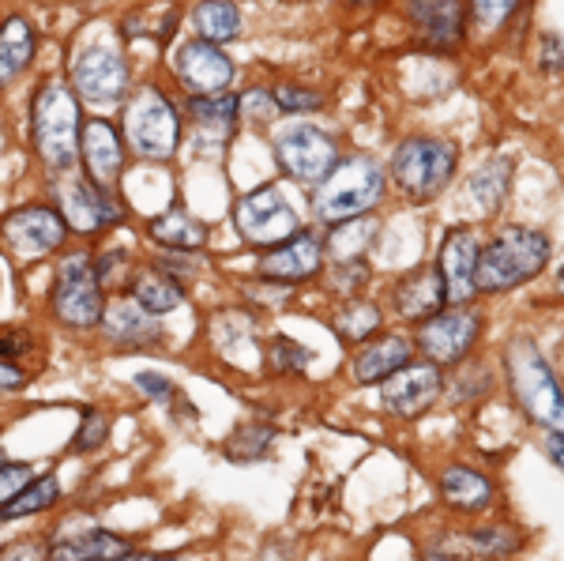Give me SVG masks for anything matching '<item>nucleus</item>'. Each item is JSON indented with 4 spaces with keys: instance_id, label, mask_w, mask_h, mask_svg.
<instances>
[{
    "instance_id": "c9c22d12",
    "label": "nucleus",
    "mask_w": 564,
    "mask_h": 561,
    "mask_svg": "<svg viewBox=\"0 0 564 561\" xmlns=\"http://www.w3.org/2000/svg\"><path fill=\"white\" fill-rule=\"evenodd\" d=\"M135 392L140 396H148L151 403H170V400H177V388L174 381H166L162 374H135Z\"/></svg>"
},
{
    "instance_id": "f03ea898",
    "label": "nucleus",
    "mask_w": 564,
    "mask_h": 561,
    "mask_svg": "<svg viewBox=\"0 0 564 561\" xmlns=\"http://www.w3.org/2000/svg\"><path fill=\"white\" fill-rule=\"evenodd\" d=\"M34 148H39L42 162L50 170H68L79 155V106L68 84L50 79L39 98H34L31 114Z\"/></svg>"
},
{
    "instance_id": "ddd939ff",
    "label": "nucleus",
    "mask_w": 564,
    "mask_h": 561,
    "mask_svg": "<svg viewBox=\"0 0 564 561\" xmlns=\"http://www.w3.org/2000/svg\"><path fill=\"white\" fill-rule=\"evenodd\" d=\"M174 72L193 95H218L230 87L234 65L218 45L212 42H185L174 53Z\"/></svg>"
},
{
    "instance_id": "2f4dec72",
    "label": "nucleus",
    "mask_w": 564,
    "mask_h": 561,
    "mask_svg": "<svg viewBox=\"0 0 564 561\" xmlns=\"http://www.w3.org/2000/svg\"><path fill=\"white\" fill-rule=\"evenodd\" d=\"M505 185H508V166L505 162H497V166H489L486 174H478L470 181V193H475V201L481 204V212H494L500 204V196H505Z\"/></svg>"
},
{
    "instance_id": "473e14b6",
    "label": "nucleus",
    "mask_w": 564,
    "mask_h": 561,
    "mask_svg": "<svg viewBox=\"0 0 564 561\" xmlns=\"http://www.w3.org/2000/svg\"><path fill=\"white\" fill-rule=\"evenodd\" d=\"M106 433H109V419L102 411H95V407H90V411H84V422H79L72 449H76V452H95L106 441Z\"/></svg>"
},
{
    "instance_id": "4be33fe9",
    "label": "nucleus",
    "mask_w": 564,
    "mask_h": 561,
    "mask_svg": "<svg viewBox=\"0 0 564 561\" xmlns=\"http://www.w3.org/2000/svg\"><path fill=\"white\" fill-rule=\"evenodd\" d=\"M411 20L422 26V34L433 45H456L463 34L459 0H406Z\"/></svg>"
},
{
    "instance_id": "e433bc0d",
    "label": "nucleus",
    "mask_w": 564,
    "mask_h": 561,
    "mask_svg": "<svg viewBox=\"0 0 564 561\" xmlns=\"http://www.w3.org/2000/svg\"><path fill=\"white\" fill-rule=\"evenodd\" d=\"M520 4V0H475V20L481 31H494L512 15V8Z\"/></svg>"
},
{
    "instance_id": "b1692460",
    "label": "nucleus",
    "mask_w": 564,
    "mask_h": 561,
    "mask_svg": "<svg viewBox=\"0 0 564 561\" xmlns=\"http://www.w3.org/2000/svg\"><path fill=\"white\" fill-rule=\"evenodd\" d=\"M132 302L143 305L151 316H166L185 302V287H181L174 276H166V271L151 268L132 279Z\"/></svg>"
},
{
    "instance_id": "a878e982",
    "label": "nucleus",
    "mask_w": 564,
    "mask_h": 561,
    "mask_svg": "<svg viewBox=\"0 0 564 561\" xmlns=\"http://www.w3.org/2000/svg\"><path fill=\"white\" fill-rule=\"evenodd\" d=\"M372 238H377V219H369V215L343 219L327 234V252H332V260H339V265H358L361 252L372 246Z\"/></svg>"
},
{
    "instance_id": "f3484780",
    "label": "nucleus",
    "mask_w": 564,
    "mask_h": 561,
    "mask_svg": "<svg viewBox=\"0 0 564 561\" xmlns=\"http://www.w3.org/2000/svg\"><path fill=\"white\" fill-rule=\"evenodd\" d=\"M324 265V249L313 234H294V238L271 246L268 257L260 260V271L275 283H305Z\"/></svg>"
},
{
    "instance_id": "0eeeda50",
    "label": "nucleus",
    "mask_w": 564,
    "mask_h": 561,
    "mask_svg": "<svg viewBox=\"0 0 564 561\" xmlns=\"http://www.w3.org/2000/svg\"><path fill=\"white\" fill-rule=\"evenodd\" d=\"M391 174L411 196H436L456 174V143L414 136L391 155Z\"/></svg>"
},
{
    "instance_id": "a19ab883",
    "label": "nucleus",
    "mask_w": 564,
    "mask_h": 561,
    "mask_svg": "<svg viewBox=\"0 0 564 561\" xmlns=\"http://www.w3.org/2000/svg\"><path fill=\"white\" fill-rule=\"evenodd\" d=\"M271 103H275V98H271V90H249L245 98H238L241 114L257 117V121H263V117H271L279 110V106H271Z\"/></svg>"
},
{
    "instance_id": "423d86ee",
    "label": "nucleus",
    "mask_w": 564,
    "mask_h": 561,
    "mask_svg": "<svg viewBox=\"0 0 564 561\" xmlns=\"http://www.w3.org/2000/svg\"><path fill=\"white\" fill-rule=\"evenodd\" d=\"M177 110L159 87H143L124 110V136L140 159H170L177 151Z\"/></svg>"
},
{
    "instance_id": "bb28decb",
    "label": "nucleus",
    "mask_w": 564,
    "mask_h": 561,
    "mask_svg": "<svg viewBox=\"0 0 564 561\" xmlns=\"http://www.w3.org/2000/svg\"><path fill=\"white\" fill-rule=\"evenodd\" d=\"M196 31L204 34V42L223 45L241 34V12L234 0H199L196 4Z\"/></svg>"
},
{
    "instance_id": "9d476101",
    "label": "nucleus",
    "mask_w": 564,
    "mask_h": 561,
    "mask_svg": "<svg viewBox=\"0 0 564 561\" xmlns=\"http://www.w3.org/2000/svg\"><path fill=\"white\" fill-rule=\"evenodd\" d=\"M275 155L294 181L321 185L335 170V140L316 125H286L275 132Z\"/></svg>"
},
{
    "instance_id": "37998d69",
    "label": "nucleus",
    "mask_w": 564,
    "mask_h": 561,
    "mask_svg": "<svg viewBox=\"0 0 564 561\" xmlns=\"http://www.w3.org/2000/svg\"><path fill=\"white\" fill-rule=\"evenodd\" d=\"M26 350H31V336H23V332H0V355L20 362Z\"/></svg>"
},
{
    "instance_id": "412c9836",
    "label": "nucleus",
    "mask_w": 564,
    "mask_h": 561,
    "mask_svg": "<svg viewBox=\"0 0 564 561\" xmlns=\"http://www.w3.org/2000/svg\"><path fill=\"white\" fill-rule=\"evenodd\" d=\"M411 362V343L403 336H380L366 343L354 358V381L358 385H377V381H388L395 369H403Z\"/></svg>"
},
{
    "instance_id": "79ce46f5",
    "label": "nucleus",
    "mask_w": 564,
    "mask_h": 561,
    "mask_svg": "<svg viewBox=\"0 0 564 561\" xmlns=\"http://www.w3.org/2000/svg\"><path fill=\"white\" fill-rule=\"evenodd\" d=\"M26 377H31V374H23L20 362L8 358V355H0V392H15V388H23Z\"/></svg>"
},
{
    "instance_id": "c03bdc74",
    "label": "nucleus",
    "mask_w": 564,
    "mask_h": 561,
    "mask_svg": "<svg viewBox=\"0 0 564 561\" xmlns=\"http://www.w3.org/2000/svg\"><path fill=\"white\" fill-rule=\"evenodd\" d=\"M545 449H550L553 464H557V467H561V472H564V430H557V433H550V438H545Z\"/></svg>"
},
{
    "instance_id": "c756f323",
    "label": "nucleus",
    "mask_w": 564,
    "mask_h": 561,
    "mask_svg": "<svg viewBox=\"0 0 564 561\" xmlns=\"http://www.w3.org/2000/svg\"><path fill=\"white\" fill-rule=\"evenodd\" d=\"M61 497V483L57 475H34L31 483L23 486L20 494L12 497V501L0 509V517L4 520H15V517H34V513H45L50 505H57Z\"/></svg>"
},
{
    "instance_id": "20e7f679",
    "label": "nucleus",
    "mask_w": 564,
    "mask_h": 561,
    "mask_svg": "<svg viewBox=\"0 0 564 561\" xmlns=\"http://www.w3.org/2000/svg\"><path fill=\"white\" fill-rule=\"evenodd\" d=\"M53 313L68 328H98L106 313L102 279L90 260V252H68L57 265V283H53Z\"/></svg>"
},
{
    "instance_id": "6e6552de",
    "label": "nucleus",
    "mask_w": 564,
    "mask_h": 561,
    "mask_svg": "<svg viewBox=\"0 0 564 561\" xmlns=\"http://www.w3.org/2000/svg\"><path fill=\"white\" fill-rule=\"evenodd\" d=\"M234 226L245 241L252 246H279V241L302 234V223H297L294 204L286 201L279 185H263L257 193L241 196L238 207H234Z\"/></svg>"
},
{
    "instance_id": "f8f14e48",
    "label": "nucleus",
    "mask_w": 564,
    "mask_h": 561,
    "mask_svg": "<svg viewBox=\"0 0 564 561\" xmlns=\"http://www.w3.org/2000/svg\"><path fill=\"white\" fill-rule=\"evenodd\" d=\"M65 230H68L65 219H61V212H53V207H20V212H12L4 219V226H0L4 246L20 260L50 257L53 249H61Z\"/></svg>"
},
{
    "instance_id": "4468645a",
    "label": "nucleus",
    "mask_w": 564,
    "mask_h": 561,
    "mask_svg": "<svg viewBox=\"0 0 564 561\" xmlns=\"http://www.w3.org/2000/svg\"><path fill=\"white\" fill-rule=\"evenodd\" d=\"M478 257H481V246H478V234L475 230H452L444 238V249H441V279H444V294L448 302H470L478 294L475 287V271H478Z\"/></svg>"
},
{
    "instance_id": "1a4fd4ad",
    "label": "nucleus",
    "mask_w": 564,
    "mask_h": 561,
    "mask_svg": "<svg viewBox=\"0 0 564 561\" xmlns=\"http://www.w3.org/2000/svg\"><path fill=\"white\" fill-rule=\"evenodd\" d=\"M72 84H76L79 98L95 106V110H113V106H121L124 90H129V65H124L117 45L90 42L76 57Z\"/></svg>"
},
{
    "instance_id": "f257e3e1",
    "label": "nucleus",
    "mask_w": 564,
    "mask_h": 561,
    "mask_svg": "<svg viewBox=\"0 0 564 561\" xmlns=\"http://www.w3.org/2000/svg\"><path fill=\"white\" fill-rule=\"evenodd\" d=\"M550 260V238L531 226H512V230H500L478 257L475 287L478 291H512L523 287L527 279H534Z\"/></svg>"
},
{
    "instance_id": "72a5a7b5",
    "label": "nucleus",
    "mask_w": 564,
    "mask_h": 561,
    "mask_svg": "<svg viewBox=\"0 0 564 561\" xmlns=\"http://www.w3.org/2000/svg\"><path fill=\"white\" fill-rule=\"evenodd\" d=\"M271 438H275V433L271 430H238V438L230 441V445H226V452H230L234 460H257V456H263V449L271 445Z\"/></svg>"
},
{
    "instance_id": "a211bd4d",
    "label": "nucleus",
    "mask_w": 564,
    "mask_h": 561,
    "mask_svg": "<svg viewBox=\"0 0 564 561\" xmlns=\"http://www.w3.org/2000/svg\"><path fill=\"white\" fill-rule=\"evenodd\" d=\"M79 151H84L87 177L109 193V188L117 185V177H121V166H124L121 136L113 132V125L87 121L84 129H79Z\"/></svg>"
},
{
    "instance_id": "39448f33",
    "label": "nucleus",
    "mask_w": 564,
    "mask_h": 561,
    "mask_svg": "<svg viewBox=\"0 0 564 561\" xmlns=\"http://www.w3.org/2000/svg\"><path fill=\"white\" fill-rule=\"evenodd\" d=\"M508 374H512V385H516V396H520L523 411L531 414L534 422L542 427H553L561 430L564 427V392L553 377L550 362H545L534 343H512L508 347Z\"/></svg>"
},
{
    "instance_id": "5701e85b",
    "label": "nucleus",
    "mask_w": 564,
    "mask_h": 561,
    "mask_svg": "<svg viewBox=\"0 0 564 561\" xmlns=\"http://www.w3.org/2000/svg\"><path fill=\"white\" fill-rule=\"evenodd\" d=\"M34 57V26L23 15H8L0 26V87L20 79V72Z\"/></svg>"
},
{
    "instance_id": "393cba45",
    "label": "nucleus",
    "mask_w": 564,
    "mask_h": 561,
    "mask_svg": "<svg viewBox=\"0 0 564 561\" xmlns=\"http://www.w3.org/2000/svg\"><path fill=\"white\" fill-rule=\"evenodd\" d=\"M441 494L448 505H456V509H486L489 497H494V486H489L486 475L470 472V467H448V472L441 475Z\"/></svg>"
},
{
    "instance_id": "9b49d317",
    "label": "nucleus",
    "mask_w": 564,
    "mask_h": 561,
    "mask_svg": "<svg viewBox=\"0 0 564 561\" xmlns=\"http://www.w3.org/2000/svg\"><path fill=\"white\" fill-rule=\"evenodd\" d=\"M61 177L57 185H53V196H57V212H61V219H65L72 230H79V234H98V230H106L109 223H117V204L109 201V193L106 188H98L90 177H76V174H68V170H61Z\"/></svg>"
},
{
    "instance_id": "aec40b11",
    "label": "nucleus",
    "mask_w": 564,
    "mask_h": 561,
    "mask_svg": "<svg viewBox=\"0 0 564 561\" xmlns=\"http://www.w3.org/2000/svg\"><path fill=\"white\" fill-rule=\"evenodd\" d=\"M448 294H444V279H441V268H417L411 276L399 283V294H395V305H399V316L406 321H430L444 310Z\"/></svg>"
},
{
    "instance_id": "6ab92c4d",
    "label": "nucleus",
    "mask_w": 564,
    "mask_h": 561,
    "mask_svg": "<svg viewBox=\"0 0 564 561\" xmlns=\"http://www.w3.org/2000/svg\"><path fill=\"white\" fill-rule=\"evenodd\" d=\"M102 332L117 347H151V343L162 339L159 316H151L143 305H135L132 298H121V302L106 305Z\"/></svg>"
},
{
    "instance_id": "f704fd0d",
    "label": "nucleus",
    "mask_w": 564,
    "mask_h": 561,
    "mask_svg": "<svg viewBox=\"0 0 564 561\" xmlns=\"http://www.w3.org/2000/svg\"><path fill=\"white\" fill-rule=\"evenodd\" d=\"M31 478H34L31 464H4V460H0V509H4V505L12 501V497L20 494Z\"/></svg>"
},
{
    "instance_id": "a18cd8bd",
    "label": "nucleus",
    "mask_w": 564,
    "mask_h": 561,
    "mask_svg": "<svg viewBox=\"0 0 564 561\" xmlns=\"http://www.w3.org/2000/svg\"><path fill=\"white\" fill-rule=\"evenodd\" d=\"M557 291L564 294V271H561V279H557Z\"/></svg>"
},
{
    "instance_id": "7c9ffc66",
    "label": "nucleus",
    "mask_w": 564,
    "mask_h": 561,
    "mask_svg": "<svg viewBox=\"0 0 564 561\" xmlns=\"http://www.w3.org/2000/svg\"><path fill=\"white\" fill-rule=\"evenodd\" d=\"M380 328V310L369 302H347L343 313H335V332L350 343H366Z\"/></svg>"
},
{
    "instance_id": "c85d7f7f",
    "label": "nucleus",
    "mask_w": 564,
    "mask_h": 561,
    "mask_svg": "<svg viewBox=\"0 0 564 561\" xmlns=\"http://www.w3.org/2000/svg\"><path fill=\"white\" fill-rule=\"evenodd\" d=\"M151 238L166 249H199L207 241V230L188 212L174 207V212L159 215V219L151 223Z\"/></svg>"
},
{
    "instance_id": "dca6fc26",
    "label": "nucleus",
    "mask_w": 564,
    "mask_h": 561,
    "mask_svg": "<svg viewBox=\"0 0 564 561\" xmlns=\"http://www.w3.org/2000/svg\"><path fill=\"white\" fill-rule=\"evenodd\" d=\"M384 407L395 414H422L425 407L436 403V396H441V374H436V366L430 362H422V366H411L406 362L403 369H395V374L384 381Z\"/></svg>"
},
{
    "instance_id": "ea45409f",
    "label": "nucleus",
    "mask_w": 564,
    "mask_h": 561,
    "mask_svg": "<svg viewBox=\"0 0 564 561\" xmlns=\"http://www.w3.org/2000/svg\"><path fill=\"white\" fill-rule=\"evenodd\" d=\"M308 362V350L294 347L290 339H275V347H271V366L282 369V374H290V369H302Z\"/></svg>"
},
{
    "instance_id": "49530a36",
    "label": "nucleus",
    "mask_w": 564,
    "mask_h": 561,
    "mask_svg": "<svg viewBox=\"0 0 564 561\" xmlns=\"http://www.w3.org/2000/svg\"><path fill=\"white\" fill-rule=\"evenodd\" d=\"M148 561H177V558H154V554H151Z\"/></svg>"
},
{
    "instance_id": "2eb2a0df",
    "label": "nucleus",
    "mask_w": 564,
    "mask_h": 561,
    "mask_svg": "<svg viewBox=\"0 0 564 561\" xmlns=\"http://www.w3.org/2000/svg\"><path fill=\"white\" fill-rule=\"evenodd\" d=\"M475 336H478V316L475 313H436L430 321L422 324V350L430 355L433 362H459L475 347Z\"/></svg>"
},
{
    "instance_id": "cd10ccee",
    "label": "nucleus",
    "mask_w": 564,
    "mask_h": 561,
    "mask_svg": "<svg viewBox=\"0 0 564 561\" xmlns=\"http://www.w3.org/2000/svg\"><path fill=\"white\" fill-rule=\"evenodd\" d=\"M238 117H241V106H238V98H230V95H204L193 103L196 129L204 136H215V140H230Z\"/></svg>"
},
{
    "instance_id": "7ed1b4c3",
    "label": "nucleus",
    "mask_w": 564,
    "mask_h": 561,
    "mask_svg": "<svg viewBox=\"0 0 564 561\" xmlns=\"http://www.w3.org/2000/svg\"><path fill=\"white\" fill-rule=\"evenodd\" d=\"M384 196V174L372 159H347L335 162V170L321 181L313 196V207L324 223L358 219Z\"/></svg>"
},
{
    "instance_id": "58836bf2",
    "label": "nucleus",
    "mask_w": 564,
    "mask_h": 561,
    "mask_svg": "<svg viewBox=\"0 0 564 561\" xmlns=\"http://www.w3.org/2000/svg\"><path fill=\"white\" fill-rule=\"evenodd\" d=\"M50 547L42 539H15L8 547H0V561H45Z\"/></svg>"
},
{
    "instance_id": "4c0bfd02",
    "label": "nucleus",
    "mask_w": 564,
    "mask_h": 561,
    "mask_svg": "<svg viewBox=\"0 0 564 561\" xmlns=\"http://www.w3.org/2000/svg\"><path fill=\"white\" fill-rule=\"evenodd\" d=\"M275 106L279 110H290V114H297V110H316L321 106V95H313V90H297V87H275Z\"/></svg>"
}]
</instances>
